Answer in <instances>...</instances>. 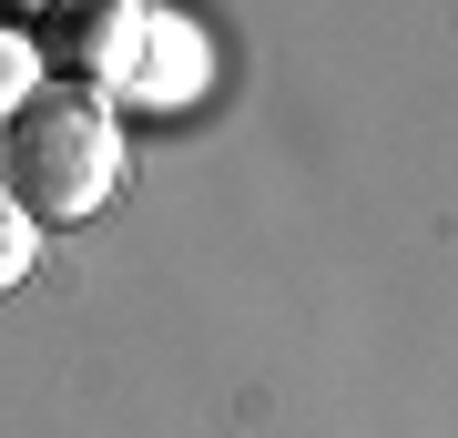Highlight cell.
<instances>
[{
	"label": "cell",
	"instance_id": "1",
	"mask_svg": "<svg viewBox=\"0 0 458 438\" xmlns=\"http://www.w3.org/2000/svg\"><path fill=\"white\" fill-rule=\"evenodd\" d=\"M113 184H123V123L102 92L51 82L0 123V194L31 225H82V214L113 204Z\"/></svg>",
	"mask_w": 458,
	"mask_h": 438
},
{
	"label": "cell",
	"instance_id": "2",
	"mask_svg": "<svg viewBox=\"0 0 458 438\" xmlns=\"http://www.w3.org/2000/svg\"><path fill=\"white\" fill-rule=\"evenodd\" d=\"M132 41L143 31H132L123 0H72V21L51 31V72H62L72 92H102L113 72H132Z\"/></svg>",
	"mask_w": 458,
	"mask_h": 438
},
{
	"label": "cell",
	"instance_id": "3",
	"mask_svg": "<svg viewBox=\"0 0 458 438\" xmlns=\"http://www.w3.org/2000/svg\"><path fill=\"white\" fill-rule=\"evenodd\" d=\"M31 62H41V51H31V31H11V21H0V123H11L21 102L41 92V82H31Z\"/></svg>",
	"mask_w": 458,
	"mask_h": 438
},
{
	"label": "cell",
	"instance_id": "4",
	"mask_svg": "<svg viewBox=\"0 0 458 438\" xmlns=\"http://www.w3.org/2000/svg\"><path fill=\"white\" fill-rule=\"evenodd\" d=\"M31 255H41V225H31V214H21L11 194H0V296L31 276Z\"/></svg>",
	"mask_w": 458,
	"mask_h": 438
}]
</instances>
